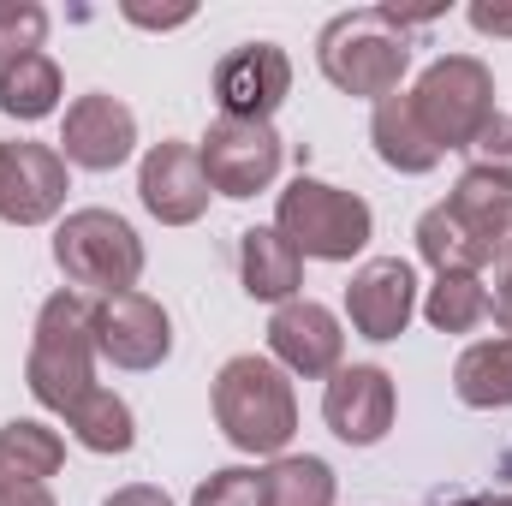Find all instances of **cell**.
<instances>
[{"label": "cell", "instance_id": "obj_28", "mask_svg": "<svg viewBox=\"0 0 512 506\" xmlns=\"http://www.w3.org/2000/svg\"><path fill=\"white\" fill-rule=\"evenodd\" d=\"M465 155H471V167H477V173H495L501 185H512V120H507V114H495V120L483 126V137H477Z\"/></svg>", "mask_w": 512, "mask_h": 506}, {"label": "cell", "instance_id": "obj_17", "mask_svg": "<svg viewBox=\"0 0 512 506\" xmlns=\"http://www.w3.org/2000/svg\"><path fill=\"white\" fill-rule=\"evenodd\" d=\"M370 143H376L382 167L405 173V179H417V173H435V167H441V149H435V137L423 131V120H417V108H411V96H405V90H399V96H387V102H376V114H370Z\"/></svg>", "mask_w": 512, "mask_h": 506}, {"label": "cell", "instance_id": "obj_24", "mask_svg": "<svg viewBox=\"0 0 512 506\" xmlns=\"http://www.w3.org/2000/svg\"><path fill=\"white\" fill-rule=\"evenodd\" d=\"M334 465L316 453H280L262 471V506H334Z\"/></svg>", "mask_w": 512, "mask_h": 506}, {"label": "cell", "instance_id": "obj_31", "mask_svg": "<svg viewBox=\"0 0 512 506\" xmlns=\"http://www.w3.org/2000/svg\"><path fill=\"white\" fill-rule=\"evenodd\" d=\"M0 506H54L48 483H6L0 477Z\"/></svg>", "mask_w": 512, "mask_h": 506}, {"label": "cell", "instance_id": "obj_1", "mask_svg": "<svg viewBox=\"0 0 512 506\" xmlns=\"http://www.w3.org/2000/svg\"><path fill=\"white\" fill-rule=\"evenodd\" d=\"M316 66L340 96H364L387 102L399 96L405 72H411V30L387 12V6H358L322 24L316 36Z\"/></svg>", "mask_w": 512, "mask_h": 506}, {"label": "cell", "instance_id": "obj_36", "mask_svg": "<svg viewBox=\"0 0 512 506\" xmlns=\"http://www.w3.org/2000/svg\"><path fill=\"white\" fill-rule=\"evenodd\" d=\"M507 256H512V245H507Z\"/></svg>", "mask_w": 512, "mask_h": 506}, {"label": "cell", "instance_id": "obj_14", "mask_svg": "<svg viewBox=\"0 0 512 506\" xmlns=\"http://www.w3.org/2000/svg\"><path fill=\"white\" fill-rule=\"evenodd\" d=\"M393 411H399V393H393V376L382 364H340L328 376V393H322V423L334 429V441L346 447H376L393 429Z\"/></svg>", "mask_w": 512, "mask_h": 506}, {"label": "cell", "instance_id": "obj_4", "mask_svg": "<svg viewBox=\"0 0 512 506\" xmlns=\"http://www.w3.org/2000/svg\"><path fill=\"white\" fill-rule=\"evenodd\" d=\"M274 227L292 239V251L310 262H352L376 239V215L358 191H340L316 173H298L274 197Z\"/></svg>", "mask_w": 512, "mask_h": 506}, {"label": "cell", "instance_id": "obj_30", "mask_svg": "<svg viewBox=\"0 0 512 506\" xmlns=\"http://www.w3.org/2000/svg\"><path fill=\"white\" fill-rule=\"evenodd\" d=\"M120 12H126V24H143V30H179V24H191V18H197L191 6H173V12H149V6H137V0H126Z\"/></svg>", "mask_w": 512, "mask_h": 506}, {"label": "cell", "instance_id": "obj_10", "mask_svg": "<svg viewBox=\"0 0 512 506\" xmlns=\"http://www.w3.org/2000/svg\"><path fill=\"white\" fill-rule=\"evenodd\" d=\"M137 197L161 227H197L209 215V197H215L209 173L197 161V143H179V137L149 143L137 161Z\"/></svg>", "mask_w": 512, "mask_h": 506}, {"label": "cell", "instance_id": "obj_26", "mask_svg": "<svg viewBox=\"0 0 512 506\" xmlns=\"http://www.w3.org/2000/svg\"><path fill=\"white\" fill-rule=\"evenodd\" d=\"M42 36H48V12L36 0H0V60L36 54Z\"/></svg>", "mask_w": 512, "mask_h": 506}, {"label": "cell", "instance_id": "obj_15", "mask_svg": "<svg viewBox=\"0 0 512 506\" xmlns=\"http://www.w3.org/2000/svg\"><path fill=\"white\" fill-rule=\"evenodd\" d=\"M60 155H66V167H84V173L126 167L137 155V114L108 90L78 96L66 108V126H60Z\"/></svg>", "mask_w": 512, "mask_h": 506}, {"label": "cell", "instance_id": "obj_8", "mask_svg": "<svg viewBox=\"0 0 512 506\" xmlns=\"http://www.w3.org/2000/svg\"><path fill=\"white\" fill-rule=\"evenodd\" d=\"M90 334H96V358H108L114 370H161L173 352V316L149 298V292H114V298H90Z\"/></svg>", "mask_w": 512, "mask_h": 506}, {"label": "cell", "instance_id": "obj_27", "mask_svg": "<svg viewBox=\"0 0 512 506\" xmlns=\"http://www.w3.org/2000/svg\"><path fill=\"white\" fill-rule=\"evenodd\" d=\"M191 506H262V471H251V465H227V471H215V477L197 483Z\"/></svg>", "mask_w": 512, "mask_h": 506}, {"label": "cell", "instance_id": "obj_2", "mask_svg": "<svg viewBox=\"0 0 512 506\" xmlns=\"http://www.w3.org/2000/svg\"><path fill=\"white\" fill-rule=\"evenodd\" d=\"M215 423L221 435L239 447V453H256V459H280L298 435V393H292V376L274 364V358H256V352H239L221 364L215 376Z\"/></svg>", "mask_w": 512, "mask_h": 506}, {"label": "cell", "instance_id": "obj_20", "mask_svg": "<svg viewBox=\"0 0 512 506\" xmlns=\"http://www.w3.org/2000/svg\"><path fill=\"white\" fill-rule=\"evenodd\" d=\"M447 209H453L495 256H507V245H512V185H501L495 173L465 167L459 185L447 191Z\"/></svg>", "mask_w": 512, "mask_h": 506}, {"label": "cell", "instance_id": "obj_21", "mask_svg": "<svg viewBox=\"0 0 512 506\" xmlns=\"http://www.w3.org/2000/svg\"><path fill=\"white\" fill-rule=\"evenodd\" d=\"M66 465V435L36 423V417H12L0 423V477L6 483H48Z\"/></svg>", "mask_w": 512, "mask_h": 506}, {"label": "cell", "instance_id": "obj_12", "mask_svg": "<svg viewBox=\"0 0 512 506\" xmlns=\"http://www.w3.org/2000/svg\"><path fill=\"white\" fill-rule=\"evenodd\" d=\"M286 96H292V60H286L280 42H239L215 66L221 120H262V126H274Z\"/></svg>", "mask_w": 512, "mask_h": 506}, {"label": "cell", "instance_id": "obj_29", "mask_svg": "<svg viewBox=\"0 0 512 506\" xmlns=\"http://www.w3.org/2000/svg\"><path fill=\"white\" fill-rule=\"evenodd\" d=\"M465 18L477 36H512V0H477Z\"/></svg>", "mask_w": 512, "mask_h": 506}, {"label": "cell", "instance_id": "obj_9", "mask_svg": "<svg viewBox=\"0 0 512 506\" xmlns=\"http://www.w3.org/2000/svg\"><path fill=\"white\" fill-rule=\"evenodd\" d=\"M72 167L48 143H0V221L6 227H48L66 209Z\"/></svg>", "mask_w": 512, "mask_h": 506}, {"label": "cell", "instance_id": "obj_19", "mask_svg": "<svg viewBox=\"0 0 512 506\" xmlns=\"http://www.w3.org/2000/svg\"><path fill=\"white\" fill-rule=\"evenodd\" d=\"M453 393L471 411H512V334L465 346L453 364Z\"/></svg>", "mask_w": 512, "mask_h": 506}, {"label": "cell", "instance_id": "obj_6", "mask_svg": "<svg viewBox=\"0 0 512 506\" xmlns=\"http://www.w3.org/2000/svg\"><path fill=\"white\" fill-rule=\"evenodd\" d=\"M423 131L435 137V149H471L483 126L495 120V72L477 54H441L423 66V78L405 90Z\"/></svg>", "mask_w": 512, "mask_h": 506}, {"label": "cell", "instance_id": "obj_18", "mask_svg": "<svg viewBox=\"0 0 512 506\" xmlns=\"http://www.w3.org/2000/svg\"><path fill=\"white\" fill-rule=\"evenodd\" d=\"M60 96H66V78H60L54 54L36 48V54L0 60V114H6V120L36 126V120H48V114L60 108Z\"/></svg>", "mask_w": 512, "mask_h": 506}, {"label": "cell", "instance_id": "obj_16", "mask_svg": "<svg viewBox=\"0 0 512 506\" xmlns=\"http://www.w3.org/2000/svg\"><path fill=\"white\" fill-rule=\"evenodd\" d=\"M239 280L256 304H292L304 286V256L292 251V239L280 227H245L239 233Z\"/></svg>", "mask_w": 512, "mask_h": 506}, {"label": "cell", "instance_id": "obj_34", "mask_svg": "<svg viewBox=\"0 0 512 506\" xmlns=\"http://www.w3.org/2000/svg\"><path fill=\"white\" fill-rule=\"evenodd\" d=\"M435 506H483L477 495H453V501H435Z\"/></svg>", "mask_w": 512, "mask_h": 506}, {"label": "cell", "instance_id": "obj_25", "mask_svg": "<svg viewBox=\"0 0 512 506\" xmlns=\"http://www.w3.org/2000/svg\"><path fill=\"white\" fill-rule=\"evenodd\" d=\"M423 322L435 334H471L489 322V286L483 274H435L429 298H423Z\"/></svg>", "mask_w": 512, "mask_h": 506}, {"label": "cell", "instance_id": "obj_23", "mask_svg": "<svg viewBox=\"0 0 512 506\" xmlns=\"http://www.w3.org/2000/svg\"><path fill=\"white\" fill-rule=\"evenodd\" d=\"M66 429H72L78 447H90V453H102V459H120V453L137 447V417H131V405L114 387H90V393L66 411Z\"/></svg>", "mask_w": 512, "mask_h": 506}, {"label": "cell", "instance_id": "obj_3", "mask_svg": "<svg viewBox=\"0 0 512 506\" xmlns=\"http://www.w3.org/2000/svg\"><path fill=\"white\" fill-rule=\"evenodd\" d=\"M24 387L42 411L66 417L90 387H96V334H90V298L84 292H54L36 310Z\"/></svg>", "mask_w": 512, "mask_h": 506}, {"label": "cell", "instance_id": "obj_5", "mask_svg": "<svg viewBox=\"0 0 512 506\" xmlns=\"http://www.w3.org/2000/svg\"><path fill=\"white\" fill-rule=\"evenodd\" d=\"M54 262L72 280V292L114 298V292H137L143 280V239L114 209H72L54 227Z\"/></svg>", "mask_w": 512, "mask_h": 506}, {"label": "cell", "instance_id": "obj_35", "mask_svg": "<svg viewBox=\"0 0 512 506\" xmlns=\"http://www.w3.org/2000/svg\"><path fill=\"white\" fill-rule=\"evenodd\" d=\"M483 506H512V495H489V501H483Z\"/></svg>", "mask_w": 512, "mask_h": 506}, {"label": "cell", "instance_id": "obj_13", "mask_svg": "<svg viewBox=\"0 0 512 506\" xmlns=\"http://www.w3.org/2000/svg\"><path fill=\"white\" fill-rule=\"evenodd\" d=\"M417 316V268L405 256H370L346 286V322L370 346H387Z\"/></svg>", "mask_w": 512, "mask_h": 506}, {"label": "cell", "instance_id": "obj_33", "mask_svg": "<svg viewBox=\"0 0 512 506\" xmlns=\"http://www.w3.org/2000/svg\"><path fill=\"white\" fill-rule=\"evenodd\" d=\"M102 506H173V501L161 489H149V483H131V489H114Z\"/></svg>", "mask_w": 512, "mask_h": 506}, {"label": "cell", "instance_id": "obj_32", "mask_svg": "<svg viewBox=\"0 0 512 506\" xmlns=\"http://www.w3.org/2000/svg\"><path fill=\"white\" fill-rule=\"evenodd\" d=\"M489 316L501 322V334H512V256L501 268V280H495V292H489Z\"/></svg>", "mask_w": 512, "mask_h": 506}, {"label": "cell", "instance_id": "obj_7", "mask_svg": "<svg viewBox=\"0 0 512 506\" xmlns=\"http://www.w3.org/2000/svg\"><path fill=\"white\" fill-rule=\"evenodd\" d=\"M280 155H286L280 131L262 126V120H215V126L203 131V143H197L209 191L233 197V203H245V197L268 191L280 179Z\"/></svg>", "mask_w": 512, "mask_h": 506}, {"label": "cell", "instance_id": "obj_11", "mask_svg": "<svg viewBox=\"0 0 512 506\" xmlns=\"http://www.w3.org/2000/svg\"><path fill=\"white\" fill-rule=\"evenodd\" d=\"M268 358L286 370V376L304 381H328L346 364V328L328 304L316 298H292L268 316Z\"/></svg>", "mask_w": 512, "mask_h": 506}, {"label": "cell", "instance_id": "obj_22", "mask_svg": "<svg viewBox=\"0 0 512 506\" xmlns=\"http://www.w3.org/2000/svg\"><path fill=\"white\" fill-rule=\"evenodd\" d=\"M417 256L435 268V274H483L495 251L447 209V203H435V209H423V221H417Z\"/></svg>", "mask_w": 512, "mask_h": 506}]
</instances>
